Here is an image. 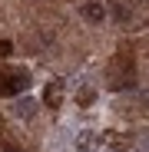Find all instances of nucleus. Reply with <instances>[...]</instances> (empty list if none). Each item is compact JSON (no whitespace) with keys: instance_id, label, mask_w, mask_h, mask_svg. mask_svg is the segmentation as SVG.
<instances>
[{"instance_id":"5","label":"nucleus","mask_w":149,"mask_h":152,"mask_svg":"<svg viewBox=\"0 0 149 152\" xmlns=\"http://www.w3.org/2000/svg\"><path fill=\"white\" fill-rule=\"evenodd\" d=\"M93 145H99V136H96V132H90V129H83V132L76 136V149H80V152H90Z\"/></svg>"},{"instance_id":"4","label":"nucleus","mask_w":149,"mask_h":152,"mask_svg":"<svg viewBox=\"0 0 149 152\" xmlns=\"http://www.w3.org/2000/svg\"><path fill=\"white\" fill-rule=\"evenodd\" d=\"M83 17H86L90 23H103V20H106V7L96 4V0H93V4H83Z\"/></svg>"},{"instance_id":"6","label":"nucleus","mask_w":149,"mask_h":152,"mask_svg":"<svg viewBox=\"0 0 149 152\" xmlns=\"http://www.w3.org/2000/svg\"><path fill=\"white\" fill-rule=\"evenodd\" d=\"M13 113H17V116H23V119H30V116L37 113V103H33V99H30V96H23V99H20V103L13 106Z\"/></svg>"},{"instance_id":"2","label":"nucleus","mask_w":149,"mask_h":152,"mask_svg":"<svg viewBox=\"0 0 149 152\" xmlns=\"http://www.w3.org/2000/svg\"><path fill=\"white\" fill-rule=\"evenodd\" d=\"M43 103H46L50 109H57V106L63 103V83H60V80L46 83V89H43Z\"/></svg>"},{"instance_id":"9","label":"nucleus","mask_w":149,"mask_h":152,"mask_svg":"<svg viewBox=\"0 0 149 152\" xmlns=\"http://www.w3.org/2000/svg\"><path fill=\"white\" fill-rule=\"evenodd\" d=\"M13 53V46H10V40H0V60H4V56H10Z\"/></svg>"},{"instance_id":"1","label":"nucleus","mask_w":149,"mask_h":152,"mask_svg":"<svg viewBox=\"0 0 149 152\" xmlns=\"http://www.w3.org/2000/svg\"><path fill=\"white\" fill-rule=\"evenodd\" d=\"M30 86V73L27 69H13V73H0V93L4 96H17L20 89Z\"/></svg>"},{"instance_id":"10","label":"nucleus","mask_w":149,"mask_h":152,"mask_svg":"<svg viewBox=\"0 0 149 152\" xmlns=\"http://www.w3.org/2000/svg\"><path fill=\"white\" fill-rule=\"evenodd\" d=\"M4 152H17V149H13V145H4Z\"/></svg>"},{"instance_id":"8","label":"nucleus","mask_w":149,"mask_h":152,"mask_svg":"<svg viewBox=\"0 0 149 152\" xmlns=\"http://www.w3.org/2000/svg\"><path fill=\"white\" fill-rule=\"evenodd\" d=\"M76 99H80V106H93L96 93H93V89H80V96H76Z\"/></svg>"},{"instance_id":"3","label":"nucleus","mask_w":149,"mask_h":152,"mask_svg":"<svg viewBox=\"0 0 149 152\" xmlns=\"http://www.w3.org/2000/svg\"><path fill=\"white\" fill-rule=\"evenodd\" d=\"M99 142H109L116 152H126V149L133 145V139H129V136H119V132H103V136H99Z\"/></svg>"},{"instance_id":"7","label":"nucleus","mask_w":149,"mask_h":152,"mask_svg":"<svg viewBox=\"0 0 149 152\" xmlns=\"http://www.w3.org/2000/svg\"><path fill=\"white\" fill-rule=\"evenodd\" d=\"M109 13H113L119 23H129V17H133V13H129V7L123 4V0H113V4H109Z\"/></svg>"}]
</instances>
